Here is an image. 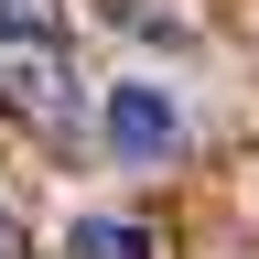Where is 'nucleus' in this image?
<instances>
[{
  "label": "nucleus",
  "instance_id": "nucleus-2",
  "mask_svg": "<svg viewBox=\"0 0 259 259\" xmlns=\"http://www.w3.org/2000/svg\"><path fill=\"white\" fill-rule=\"evenodd\" d=\"M0 108L22 119H65V44H0Z\"/></svg>",
  "mask_w": 259,
  "mask_h": 259
},
{
  "label": "nucleus",
  "instance_id": "nucleus-1",
  "mask_svg": "<svg viewBox=\"0 0 259 259\" xmlns=\"http://www.w3.org/2000/svg\"><path fill=\"white\" fill-rule=\"evenodd\" d=\"M108 151H119V162H173V151H184V97L151 87V76L108 87Z\"/></svg>",
  "mask_w": 259,
  "mask_h": 259
},
{
  "label": "nucleus",
  "instance_id": "nucleus-3",
  "mask_svg": "<svg viewBox=\"0 0 259 259\" xmlns=\"http://www.w3.org/2000/svg\"><path fill=\"white\" fill-rule=\"evenodd\" d=\"M65 259H151V227L141 216H76L65 227Z\"/></svg>",
  "mask_w": 259,
  "mask_h": 259
},
{
  "label": "nucleus",
  "instance_id": "nucleus-5",
  "mask_svg": "<svg viewBox=\"0 0 259 259\" xmlns=\"http://www.w3.org/2000/svg\"><path fill=\"white\" fill-rule=\"evenodd\" d=\"M0 238H11V227H0Z\"/></svg>",
  "mask_w": 259,
  "mask_h": 259
},
{
  "label": "nucleus",
  "instance_id": "nucleus-4",
  "mask_svg": "<svg viewBox=\"0 0 259 259\" xmlns=\"http://www.w3.org/2000/svg\"><path fill=\"white\" fill-rule=\"evenodd\" d=\"M0 44H65V0H0Z\"/></svg>",
  "mask_w": 259,
  "mask_h": 259
}]
</instances>
